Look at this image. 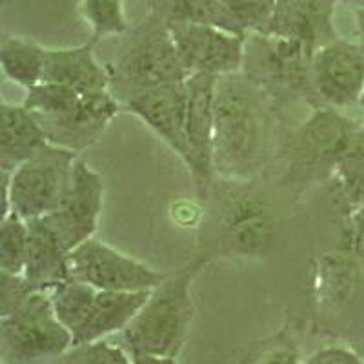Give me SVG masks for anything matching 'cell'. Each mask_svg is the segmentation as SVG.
Listing matches in <instances>:
<instances>
[{
    "label": "cell",
    "instance_id": "obj_1",
    "mask_svg": "<svg viewBox=\"0 0 364 364\" xmlns=\"http://www.w3.org/2000/svg\"><path fill=\"white\" fill-rule=\"evenodd\" d=\"M277 102L245 73L217 77L213 170L248 181L273 155Z\"/></svg>",
    "mask_w": 364,
    "mask_h": 364
},
{
    "label": "cell",
    "instance_id": "obj_2",
    "mask_svg": "<svg viewBox=\"0 0 364 364\" xmlns=\"http://www.w3.org/2000/svg\"><path fill=\"white\" fill-rule=\"evenodd\" d=\"M104 66L112 80L109 91L120 104L136 93L191 77L178 57L170 28L154 13L126 31L115 58Z\"/></svg>",
    "mask_w": 364,
    "mask_h": 364
},
{
    "label": "cell",
    "instance_id": "obj_3",
    "mask_svg": "<svg viewBox=\"0 0 364 364\" xmlns=\"http://www.w3.org/2000/svg\"><path fill=\"white\" fill-rule=\"evenodd\" d=\"M206 262H190L151 290L144 306L124 328L129 353H154L177 357L184 348L195 315L191 284Z\"/></svg>",
    "mask_w": 364,
    "mask_h": 364
},
{
    "label": "cell",
    "instance_id": "obj_4",
    "mask_svg": "<svg viewBox=\"0 0 364 364\" xmlns=\"http://www.w3.org/2000/svg\"><path fill=\"white\" fill-rule=\"evenodd\" d=\"M315 51L295 38L248 33L242 73L257 82L275 102L302 100L314 109L324 108L311 82Z\"/></svg>",
    "mask_w": 364,
    "mask_h": 364
},
{
    "label": "cell",
    "instance_id": "obj_5",
    "mask_svg": "<svg viewBox=\"0 0 364 364\" xmlns=\"http://www.w3.org/2000/svg\"><path fill=\"white\" fill-rule=\"evenodd\" d=\"M359 129L336 108L314 109L286 144V170L282 182L308 188L333 175Z\"/></svg>",
    "mask_w": 364,
    "mask_h": 364
},
{
    "label": "cell",
    "instance_id": "obj_6",
    "mask_svg": "<svg viewBox=\"0 0 364 364\" xmlns=\"http://www.w3.org/2000/svg\"><path fill=\"white\" fill-rule=\"evenodd\" d=\"M71 346L73 336L55 314L48 291H35L21 308L0 317L2 364H37L63 357Z\"/></svg>",
    "mask_w": 364,
    "mask_h": 364
},
{
    "label": "cell",
    "instance_id": "obj_7",
    "mask_svg": "<svg viewBox=\"0 0 364 364\" xmlns=\"http://www.w3.org/2000/svg\"><path fill=\"white\" fill-rule=\"evenodd\" d=\"M79 154L48 144L11 171V211L24 220L51 215L64 203Z\"/></svg>",
    "mask_w": 364,
    "mask_h": 364
},
{
    "label": "cell",
    "instance_id": "obj_8",
    "mask_svg": "<svg viewBox=\"0 0 364 364\" xmlns=\"http://www.w3.org/2000/svg\"><path fill=\"white\" fill-rule=\"evenodd\" d=\"M70 273L100 291H151L168 277L93 237L70 252Z\"/></svg>",
    "mask_w": 364,
    "mask_h": 364
},
{
    "label": "cell",
    "instance_id": "obj_9",
    "mask_svg": "<svg viewBox=\"0 0 364 364\" xmlns=\"http://www.w3.org/2000/svg\"><path fill=\"white\" fill-rule=\"evenodd\" d=\"M168 28L190 75L226 77L242 73L246 35L199 24H168Z\"/></svg>",
    "mask_w": 364,
    "mask_h": 364
},
{
    "label": "cell",
    "instance_id": "obj_10",
    "mask_svg": "<svg viewBox=\"0 0 364 364\" xmlns=\"http://www.w3.org/2000/svg\"><path fill=\"white\" fill-rule=\"evenodd\" d=\"M311 82L324 108H348L364 95V44L344 38L315 51Z\"/></svg>",
    "mask_w": 364,
    "mask_h": 364
},
{
    "label": "cell",
    "instance_id": "obj_11",
    "mask_svg": "<svg viewBox=\"0 0 364 364\" xmlns=\"http://www.w3.org/2000/svg\"><path fill=\"white\" fill-rule=\"evenodd\" d=\"M104 200L102 175L77 159L73 178L64 203L51 215L42 217L68 252L95 235Z\"/></svg>",
    "mask_w": 364,
    "mask_h": 364
},
{
    "label": "cell",
    "instance_id": "obj_12",
    "mask_svg": "<svg viewBox=\"0 0 364 364\" xmlns=\"http://www.w3.org/2000/svg\"><path fill=\"white\" fill-rule=\"evenodd\" d=\"M217 77L206 73L186 79V136L191 151V173L200 199H206L213 181V132H215Z\"/></svg>",
    "mask_w": 364,
    "mask_h": 364
},
{
    "label": "cell",
    "instance_id": "obj_13",
    "mask_svg": "<svg viewBox=\"0 0 364 364\" xmlns=\"http://www.w3.org/2000/svg\"><path fill=\"white\" fill-rule=\"evenodd\" d=\"M122 104L109 90L82 93L73 109L60 117H37L50 144L80 154L99 141Z\"/></svg>",
    "mask_w": 364,
    "mask_h": 364
},
{
    "label": "cell",
    "instance_id": "obj_14",
    "mask_svg": "<svg viewBox=\"0 0 364 364\" xmlns=\"http://www.w3.org/2000/svg\"><path fill=\"white\" fill-rule=\"evenodd\" d=\"M186 80L154 87L129 97L122 102L128 112L136 115L171 151L178 155L186 168H191V151L186 136Z\"/></svg>",
    "mask_w": 364,
    "mask_h": 364
},
{
    "label": "cell",
    "instance_id": "obj_15",
    "mask_svg": "<svg viewBox=\"0 0 364 364\" xmlns=\"http://www.w3.org/2000/svg\"><path fill=\"white\" fill-rule=\"evenodd\" d=\"M336 4L337 0H277L261 33L295 38L317 51L339 38L333 26Z\"/></svg>",
    "mask_w": 364,
    "mask_h": 364
},
{
    "label": "cell",
    "instance_id": "obj_16",
    "mask_svg": "<svg viewBox=\"0 0 364 364\" xmlns=\"http://www.w3.org/2000/svg\"><path fill=\"white\" fill-rule=\"evenodd\" d=\"M29 230L24 275L37 291H51L70 281V252L44 219L26 220Z\"/></svg>",
    "mask_w": 364,
    "mask_h": 364
},
{
    "label": "cell",
    "instance_id": "obj_17",
    "mask_svg": "<svg viewBox=\"0 0 364 364\" xmlns=\"http://www.w3.org/2000/svg\"><path fill=\"white\" fill-rule=\"evenodd\" d=\"M50 144L37 117L24 104H0V171H15Z\"/></svg>",
    "mask_w": 364,
    "mask_h": 364
},
{
    "label": "cell",
    "instance_id": "obj_18",
    "mask_svg": "<svg viewBox=\"0 0 364 364\" xmlns=\"http://www.w3.org/2000/svg\"><path fill=\"white\" fill-rule=\"evenodd\" d=\"M95 44L77 46L66 50H46V66L42 82H55L73 87L75 91L109 90V73L104 64H100L93 51Z\"/></svg>",
    "mask_w": 364,
    "mask_h": 364
},
{
    "label": "cell",
    "instance_id": "obj_19",
    "mask_svg": "<svg viewBox=\"0 0 364 364\" xmlns=\"http://www.w3.org/2000/svg\"><path fill=\"white\" fill-rule=\"evenodd\" d=\"M151 291H100L97 290L86 321L73 333V346L102 341L115 331L124 330ZM71 346V348H73Z\"/></svg>",
    "mask_w": 364,
    "mask_h": 364
},
{
    "label": "cell",
    "instance_id": "obj_20",
    "mask_svg": "<svg viewBox=\"0 0 364 364\" xmlns=\"http://www.w3.org/2000/svg\"><path fill=\"white\" fill-rule=\"evenodd\" d=\"M166 24L213 26L235 35H248L219 0H154L149 11Z\"/></svg>",
    "mask_w": 364,
    "mask_h": 364
},
{
    "label": "cell",
    "instance_id": "obj_21",
    "mask_svg": "<svg viewBox=\"0 0 364 364\" xmlns=\"http://www.w3.org/2000/svg\"><path fill=\"white\" fill-rule=\"evenodd\" d=\"M226 232L230 242L240 252H264L272 245L273 219L259 200H239L228 215Z\"/></svg>",
    "mask_w": 364,
    "mask_h": 364
},
{
    "label": "cell",
    "instance_id": "obj_22",
    "mask_svg": "<svg viewBox=\"0 0 364 364\" xmlns=\"http://www.w3.org/2000/svg\"><path fill=\"white\" fill-rule=\"evenodd\" d=\"M0 64L9 80L29 90L42 82L46 50L31 38L8 35L0 42Z\"/></svg>",
    "mask_w": 364,
    "mask_h": 364
},
{
    "label": "cell",
    "instance_id": "obj_23",
    "mask_svg": "<svg viewBox=\"0 0 364 364\" xmlns=\"http://www.w3.org/2000/svg\"><path fill=\"white\" fill-rule=\"evenodd\" d=\"M48 294L51 297V304H53L57 317L60 318V323L73 336L75 331L79 330L84 321H86L87 311H90L91 302L95 299L97 290L93 286L86 284V282L70 279V281L63 282V284L53 288Z\"/></svg>",
    "mask_w": 364,
    "mask_h": 364
},
{
    "label": "cell",
    "instance_id": "obj_24",
    "mask_svg": "<svg viewBox=\"0 0 364 364\" xmlns=\"http://www.w3.org/2000/svg\"><path fill=\"white\" fill-rule=\"evenodd\" d=\"M29 246L28 223L11 211L0 223V272L22 275Z\"/></svg>",
    "mask_w": 364,
    "mask_h": 364
},
{
    "label": "cell",
    "instance_id": "obj_25",
    "mask_svg": "<svg viewBox=\"0 0 364 364\" xmlns=\"http://www.w3.org/2000/svg\"><path fill=\"white\" fill-rule=\"evenodd\" d=\"M82 17L91 28L93 44L109 35H124L129 29L124 0H82Z\"/></svg>",
    "mask_w": 364,
    "mask_h": 364
},
{
    "label": "cell",
    "instance_id": "obj_26",
    "mask_svg": "<svg viewBox=\"0 0 364 364\" xmlns=\"http://www.w3.org/2000/svg\"><path fill=\"white\" fill-rule=\"evenodd\" d=\"M80 100V93L73 87L55 82H38L29 87L24 106L35 117H60L70 113Z\"/></svg>",
    "mask_w": 364,
    "mask_h": 364
},
{
    "label": "cell",
    "instance_id": "obj_27",
    "mask_svg": "<svg viewBox=\"0 0 364 364\" xmlns=\"http://www.w3.org/2000/svg\"><path fill=\"white\" fill-rule=\"evenodd\" d=\"M246 33H261L268 26L277 0H219Z\"/></svg>",
    "mask_w": 364,
    "mask_h": 364
},
{
    "label": "cell",
    "instance_id": "obj_28",
    "mask_svg": "<svg viewBox=\"0 0 364 364\" xmlns=\"http://www.w3.org/2000/svg\"><path fill=\"white\" fill-rule=\"evenodd\" d=\"M63 357V364H132V355L104 339L70 348Z\"/></svg>",
    "mask_w": 364,
    "mask_h": 364
},
{
    "label": "cell",
    "instance_id": "obj_29",
    "mask_svg": "<svg viewBox=\"0 0 364 364\" xmlns=\"http://www.w3.org/2000/svg\"><path fill=\"white\" fill-rule=\"evenodd\" d=\"M35 291L37 290L29 284L24 275L0 272V317L21 308Z\"/></svg>",
    "mask_w": 364,
    "mask_h": 364
},
{
    "label": "cell",
    "instance_id": "obj_30",
    "mask_svg": "<svg viewBox=\"0 0 364 364\" xmlns=\"http://www.w3.org/2000/svg\"><path fill=\"white\" fill-rule=\"evenodd\" d=\"M304 364H364V363L355 355V353L350 352V350L330 346L321 350V352H317L315 355H311Z\"/></svg>",
    "mask_w": 364,
    "mask_h": 364
},
{
    "label": "cell",
    "instance_id": "obj_31",
    "mask_svg": "<svg viewBox=\"0 0 364 364\" xmlns=\"http://www.w3.org/2000/svg\"><path fill=\"white\" fill-rule=\"evenodd\" d=\"M255 364H302L294 344L284 343L268 348Z\"/></svg>",
    "mask_w": 364,
    "mask_h": 364
},
{
    "label": "cell",
    "instance_id": "obj_32",
    "mask_svg": "<svg viewBox=\"0 0 364 364\" xmlns=\"http://www.w3.org/2000/svg\"><path fill=\"white\" fill-rule=\"evenodd\" d=\"M132 364H177V357L154 355V353H129Z\"/></svg>",
    "mask_w": 364,
    "mask_h": 364
},
{
    "label": "cell",
    "instance_id": "obj_33",
    "mask_svg": "<svg viewBox=\"0 0 364 364\" xmlns=\"http://www.w3.org/2000/svg\"><path fill=\"white\" fill-rule=\"evenodd\" d=\"M337 2H343V4H350L353 8H363L364 0H337Z\"/></svg>",
    "mask_w": 364,
    "mask_h": 364
},
{
    "label": "cell",
    "instance_id": "obj_34",
    "mask_svg": "<svg viewBox=\"0 0 364 364\" xmlns=\"http://www.w3.org/2000/svg\"><path fill=\"white\" fill-rule=\"evenodd\" d=\"M129 2H141V4H146V8H148V11H149V6H151V2H154V0H129Z\"/></svg>",
    "mask_w": 364,
    "mask_h": 364
}]
</instances>
